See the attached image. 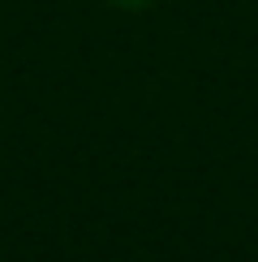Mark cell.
<instances>
[{
	"instance_id": "cell-1",
	"label": "cell",
	"mask_w": 258,
	"mask_h": 262,
	"mask_svg": "<svg viewBox=\"0 0 258 262\" xmlns=\"http://www.w3.org/2000/svg\"><path fill=\"white\" fill-rule=\"evenodd\" d=\"M125 5H138V0H125Z\"/></svg>"
}]
</instances>
